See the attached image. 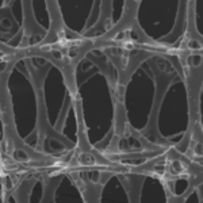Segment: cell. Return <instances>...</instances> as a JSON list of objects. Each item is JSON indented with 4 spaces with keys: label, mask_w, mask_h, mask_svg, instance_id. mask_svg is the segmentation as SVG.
<instances>
[{
    "label": "cell",
    "mask_w": 203,
    "mask_h": 203,
    "mask_svg": "<svg viewBox=\"0 0 203 203\" xmlns=\"http://www.w3.org/2000/svg\"><path fill=\"white\" fill-rule=\"evenodd\" d=\"M50 148H52V149H54V151H61V149H64L65 146H64V144L61 142V141L50 140Z\"/></svg>",
    "instance_id": "1"
},
{
    "label": "cell",
    "mask_w": 203,
    "mask_h": 203,
    "mask_svg": "<svg viewBox=\"0 0 203 203\" xmlns=\"http://www.w3.org/2000/svg\"><path fill=\"white\" fill-rule=\"evenodd\" d=\"M2 27H3V30H11L12 29V23H11L7 18H3L2 19Z\"/></svg>",
    "instance_id": "2"
}]
</instances>
